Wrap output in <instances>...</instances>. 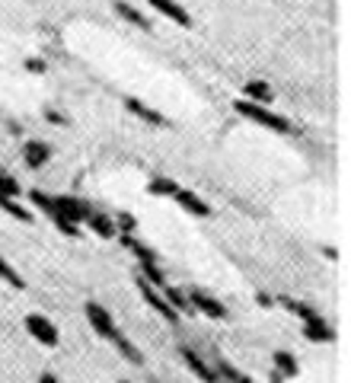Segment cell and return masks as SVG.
Here are the masks:
<instances>
[{
	"label": "cell",
	"instance_id": "9",
	"mask_svg": "<svg viewBox=\"0 0 351 383\" xmlns=\"http://www.w3.org/2000/svg\"><path fill=\"white\" fill-rule=\"evenodd\" d=\"M23 160H26V167H29V169H42L45 163L51 160V147H48V144H42V141H29L23 147Z\"/></svg>",
	"mask_w": 351,
	"mask_h": 383
},
{
	"label": "cell",
	"instance_id": "18",
	"mask_svg": "<svg viewBox=\"0 0 351 383\" xmlns=\"http://www.w3.org/2000/svg\"><path fill=\"white\" fill-rule=\"evenodd\" d=\"M112 342H115V348L122 351V355H125V358L131 361V364H141V361H144V355H141L137 348H134V345H131V342H128L122 333H115V335H112Z\"/></svg>",
	"mask_w": 351,
	"mask_h": 383
},
{
	"label": "cell",
	"instance_id": "6",
	"mask_svg": "<svg viewBox=\"0 0 351 383\" xmlns=\"http://www.w3.org/2000/svg\"><path fill=\"white\" fill-rule=\"evenodd\" d=\"M189 303H192V310H198V313H205L208 319H227V307L220 303L214 294H205V291H192L189 294Z\"/></svg>",
	"mask_w": 351,
	"mask_h": 383
},
{
	"label": "cell",
	"instance_id": "25",
	"mask_svg": "<svg viewBox=\"0 0 351 383\" xmlns=\"http://www.w3.org/2000/svg\"><path fill=\"white\" fill-rule=\"evenodd\" d=\"M19 192H23V189H19L17 179L0 169V195H3V198H19Z\"/></svg>",
	"mask_w": 351,
	"mask_h": 383
},
{
	"label": "cell",
	"instance_id": "11",
	"mask_svg": "<svg viewBox=\"0 0 351 383\" xmlns=\"http://www.w3.org/2000/svg\"><path fill=\"white\" fill-rule=\"evenodd\" d=\"M125 109L131 112V115L141 118V122H147V125H157V128H160V125H167V118L160 115L157 109H151L147 102H141V100H134V96H128V100H125Z\"/></svg>",
	"mask_w": 351,
	"mask_h": 383
},
{
	"label": "cell",
	"instance_id": "22",
	"mask_svg": "<svg viewBox=\"0 0 351 383\" xmlns=\"http://www.w3.org/2000/svg\"><path fill=\"white\" fill-rule=\"evenodd\" d=\"M0 211H7L10 217H17V221H23V224H29V221H32V217H29V211H26L17 198H3V195H0Z\"/></svg>",
	"mask_w": 351,
	"mask_h": 383
},
{
	"label": "cell",
	"instance_id": "2",
	"mask_svg": "<svg viewBox=\"0 0 351 383\" xmlns=\"http://www.w3.org/2000/svg\"><path fill=\"white\" fill-rule=\"evenodd\" d=\"M26 333L32 335L39 345H45V348H55L61 342L58 326L51 323L48 317H42V313H29V317H26Z\"/></svg>",
	"mask_w": 351,
	"mask_h": 383
},
{
	"label": "cell",
	"instance_id": "23",
	"mask_svg": "<svg viewBox=\"0 0 351 383\" xmlns=\"http://www.w3.org/2000/svg\"><path fill=\"white\" fill-rule=\"evenodd\" d=\"M29 198H32V205L39 211H45V214H55V195H45V192H39V189H32L29 192Z\"/></svg>",
	"mask_w": 351,
	"mask_h": 383
},
{
	"label": "cell",
	"instance_id": "15",
	"mask_svg": "<svg viewBox=\"0 0 351 383\" xmlns=\"http://www.w3.org/2000/svg\"><path fill=\"white\" fill-rule=\"evenodd\" d=\"M160 294L167 297V303L169 307L182 317V313H189L192 310V303H189V297H185V291H179V288H173V284H167V288H160Z\"/></svg>",
	"mask_w": 351,
	"mask_h": 383
},
{
	"label": "cell",
	"instance_id": "5",
	"mask_svg": "<svg viewBox=\"0 0 351 383\" xmlns=\"http://www.w3.org/2000/svg\"><path fill=\"white\" fill-rule=\"evenodd\" d=\"M137 291L144 294V300H147V303H151V307L157 310V313H160L163 319H167V323H179V313H176V310L169 307L167 297H163V294H160L157 288H153V284H147L144 278H137Z\"/></svg>",
	"mask_w": 351,
	"mask_h": 383
},
{
	"label": "cell",
	"instance_id": "27",
	"mask_svg": "<svg viewBox=\"0 0 351 383\" xmlns=\"http://www.w3.org/2000/svg\"><path fill=\"white\" fill-rule=\"evenodd\" d=\"M112 221H115V230H125V234H131V230H134V217L128 214V211H122V214H115V217H112Z\"/></svg>",
	"mask_w": 351,
	"mask_h": 383
},
{
	"label": "cell",
	"instance_id": "1",
	"mask_svg": "<svg viewBox=\"0 0 351 383\" xmlns=\"http://www.w3.org/2000/svg\"><path fill=\"white\" fill-rule=\"evenodd\" d=\"M236 112H240L243 118H249V122H256V125L268 128V131H278V134H287L291 131V122H287L285 115H278V112H272L268 106H256V102H246V100H236Z\"/></svg>",
	"mask_w": 351,
	"mask_h": 383
},
{
	"label": "cell",
	"instance_id": "4",
	"mask_svg": "<svg viewBox=\"0 0 351 383\" xmlns=\"http://www.w3.org/2000/svg\"><path fill=\"white\" fill-rule=\"evenodd\" d=\"M84 313H86V323L93 326V333H96V335H102V339H112V335L118 333L115 319H112V313L102 307V303H96V300H86Z\"/></svg>",
	"mask_w": 351,
	"mask_h": 383
},
{
	"label": "cell",
	"instance_id": "21",
	"mask_svg": "<svg viewBox=\"0 0 351 383\" xmlns=\"http://www.w3.org/2000/svg\"><path fill=\"white\" fill-rule=\"evenodd\" d=\"M281 307L291 310V313H297V317H301L303 323H310V319H316V317H319L316 310H310L307 303H301V300H291V297H281Z\"/></svg>",
	"mask_w": 351,
	"mask_h": 383
},
{
	"label": "cell",
	"instance_id": "26",
	"mask_svg": "<svg viewBox=\"0 0 351 383\" xmlns=\"http://www.w3.org/2000/svg\"><path fill=\"white\" fill-rule=\"evenodd\" d=\"M51 224L58 227L64 236H80V224H70V221H64V217H51Z\"/></svg>",
	"mask_w": 351,
	"mask_h": 383
},
{
	"label": "cell",
	"instance_id": "17",
	"mask_svg": "<svg viewBox=\"0 0 351 383\" xmlns=\"http://www.w3.org/2000/svg\"><path fill=\"white\" fill-rule=\"evenodd\" d=\"M272 361H275V367L285 377H294L297 371H301V364H297V358H294L291 351H275V355H272Z\"/></svg>",
	"mask_w": 351,
	"mask_h": 383
},
{
	"label": "cell",
	"instance_id": "30",
	"mask_svg": "<svg viewBox=\"0 0 351 383\" xmlns=\"http://www.w3.org/2000/svg\"><path fill=\"white\" fill-rule=\"evenodd\" d=\"M39 383H58V377H55V374H42V377H39Z\"/></svg>",
	"mask_w": 351,
	"mask_h": 383
},
{
	"label": "cell",
	"instance_id": "7",
	"mask_svg": "<svg viewBox=\"0 0 351 383\" xmlns=\"http://www.w3.org/2000/svg\"><path fill=\"white\" fill-rule=\"evenodd\" d=\"M179 355H182V361L189 364V371H192V374L198 377L201 383H220V374H218V371H211V367L205 364V361H201L198 355L189 348V345H182V348H179Z\"/></svg>",
	"mask_w": 351,
	"mask_h": 383
},
{
	"label": "cell",
	"instance_id": "19",
	"mask_svg": "<svg viewBox=\"0 0 351 383\" xmlns=\"http://www.w3.org/2000/svg\"><path fill=\"white\" fill-rule=\"evenodd\" d=\"M0 278H3V281H7L10 288H17V291H23V288H26L23 275H19L17 268L10 265V262H7V259H3V256H0Z\"/></svg>",
	"mask_w": 351,
	"mask_h": 383
},
{
	"label": "cell",
	"instance_id": "32",
	"mask_svg": "<svg viewBox=\"0 0 351 383\" xmlns=\"http://www.w3.org/2000/svg\"><path fill=\"white\" fill-rule=\"evenodd\" d=\"M122 383H128V380H122Z\"/></svg>",
	"mask_w": 351,
	"mask_h": 383
},
{
	"label": "cell",
	"instance_id": "20",
	"mask_svg": "<svg viewBox=\"0 0 351 383\" xmlns=\"http://www.w3.org/2000/svg\"><path fill=\"white\" fill-rule=\"evenodd\" d=\"M147 192H151V195H157V198H173L176 192H179V185H176L173 179H151Z\"/></svg>",
	"mask_w": 351,
	"mask_h": 383
},
{
	"label": "cell",
	"instance_id": "31",
	"mask_svg": "<svg viewBox=\"0 0 351 383\" xmlns=\"http://www.w3.org/2000/svg\"><path fill=\"white\" fill-rule=\"evenodd\" d=\"M230 383H252V380H249V377H243V374H236V377H234V380H230Z\"/></svg>",
	"mask_w": 351,
	"mask_h": 383
},
{
	"label": "cell",
	"instance_id": "12",
	"mask_svg": "<svg viewBox=\"0 0 351 383\" xmlns=\"http://www.w3.org/2000/svg\"><path fill=\"white\" fill-rule=\"evenodd\" d=\"M272 86L265 84V80H249V84L243 86V100L246 102H256V106H268L272 102Z\"/></svg>",
	"mask_w": 351,
	"mask_h": 383
},
{
	"label": "cell",
	"instance_id": "14",
	"mask_svg": "<svg viewBox=\"0 0 351 383\" xmlns=\"http://www.w3.org/2000/svg\"><path fill=\"white\" fill-rule=\"evenodd\" d=\"M303 335H307L310 342H332L335 333L326 326V319L316 317V319H310V323H303Z\"/></svg>",
	"mask_w": 351,
	"mask_h": 383
},
{
	"label": "cell",
	"instance_id": "8",
	"mask_svg": "<svg viewBox=\"0 0 351 383\" xmlns=\"http://www.w3.org/2000/svg\"><path fill=\"white\" fill-rule=\"evenodd\" d=\"M176 201H179V208H185L192 217H211V205L205 198H201L198 192H189V189H179L173 195Z\"/></svg>",
	"mask_w": 351,
	"mask_h": 383
},
{
	"label": "cell",
	"instance_id": "29",
	"mask_svg": "<svg viewBox=\"0 0 351 383\" xmlns=\"http://www.w3.org/2000/svg\"><path fill=\"white\" fill-rule=\"evenodd\" d=\"M45 115H48V122H51V125H67L64 112H58V109H48V112H45Z\"/></svg>",
	"mask_w": 351,
	"mask_h": 383
},
{
	"label": "cell",
	"instance_id": "28",
	"mask_svg": "<svg viewBox=\"0 0 351 383\" xmlns=\"http://www.w3.org/2000/svg\"><path fill=\"white\" fill-rule=\"evenodd\" d=\"M26 71H29V74H42V71H45V61L42 58H29V61H26Z\"/></svg>",
	"mask_w": 351,
	"mask_h": 383
},
{
	"label": "cell",
	"instance_id": "24",
	"mask_svg": "<svg viewBox=\"0 0 351 383\" xmlns=\"http://www.w3.org/2000/svg\"><path fill=\"white\" fill-rule=\"evenodd\" d=\"M115 13H122V17H125L128 23H134L137 29H151V23H147V19H144L134 7H128V3H115Z\"/></svg>",
	"mask_w": 351,
	"mask_h": 383
},
{
	"label": "cell",
	"instance_id": "13",
	"mask_svg": "<svg viewBox=\"0 0 351 383\" xmlns=\"http://www.w3.org/2000/svg\"><path fill=\"white\" fill-rule=\"evenodd\" d=\"M86 227H90L96 236H102V240H115V236H118L115 221H112L109 214H96V211H93V214L86 217Z\"/></svg>",
	"mask_w": 351,
	"mask_h": 383
},
{
	"label": "cell",
	"instance_id": "16",
	"mask_svg": "<svg viewBox=\"0 0 351 383\" xmlns=\"http://www.w3.org/2000/svg\"><path fill=\"white\" fill-rule=\"evenodd\" d=\"M137 268H141V278L147 284H153V288H167V275H163V268H160V262H137Z\"/></svg>",
	"mask_w": 351,
	"mask_h": 383
},
{
	"label": "cell",
	"instance_id": "3",
	"mask_svg": "<svg viewBox=\"0 0 351 383\" xmlns=\"http://www.w3.org/2000/svg\"><path fill=\"white\" fill-rule=\"evenodd\" d=\"M93 214V208L80 198H70V195H55V214L51 217H64L70 224H86V217Z\"/></svg>",
	"mask_w": 351,
	"mask_h": 383
},
{
	"label": "cell",
	"instance_id": "10",
	"mask_svg": "<svg viewBox=\"0 0 351 383\" xmlns=\"http://www.w3.org/2000/svg\"><path fill=\"white\" fill-rule=\"evenodd\" d=\"M147 3H151L157 13H163L167 19H173L176 26H192V17H189V13H185L176 0H147Z\"/></svg>",
	"mask_w": 351,
	"mask_h": 383
}]
</instances>
